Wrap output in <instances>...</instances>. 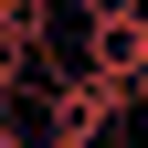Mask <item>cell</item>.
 Instances as JSON below:
<instances>
[{"label": "cell", "mask_w": 148, "mask_h": 148, "mask_svg": "<svg viewBox=\"0 0 148 148\" xmlns=\"http://www.w3.org/2000/svg\"><path fill=\"white\" fill-rule=\"evenodd\" d=\"M127 106H138V95H127V85H116V74H95V64H74V74H53V85H42V127H64V138H116V116H127Z\"/></svg>", "instance_id": "obj_1"}, {"label": "cell", "mask_w": 148, "mask_h": 148, "mask_svg": "<svg viewBox=\"0 0 148 148\" xmlns=\"http://www.w3.org/2000/svg\"><path fill=\"white\" fill-rule=\"evenodd\" d=\"M138 106H148V74H138Z\"/></svg>", "instance_id": "obj_4"}, {"label": "cell", "mask_w": 148, "mask_h": 148, "mask_svg": "<svg viewBox=\"0 0 148 148\" xmlns=\"http://www.w3.org/2000/svg\"><path fill=\"white\" fill-rule=\"evenodd\" d=\"M85 64L116 74L127 95H138V74H148V11H106V21H85Z\"/></svg>", "instance_id": "obj_2"}, {"label": "cell", "mask_w": 148, "mask_h": 148, "mask_svg": "<svg viewBox=\"0 0 148 148\" xmlns=\"http://www.w3.org/2000/svg\"><path fill=\"white\" fill-rule=\"evenodd\" d=\"M32 148H95V138H64V127H42V138H32Z\"/></svg>", "instance_id": "obj_3"}]
</instances>
